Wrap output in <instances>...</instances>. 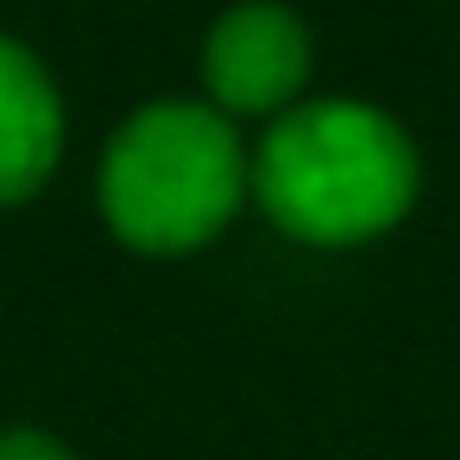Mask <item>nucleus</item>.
<instances>
[{
  "mask_svg": "<svg viewBox=\"0 0 460 460\" xmlns=\"http://www.w3.org/2000/svg\"><path fill=\"white\" fill-rule=\"evenodd\" d=\"M252 190L296 240H372L416 202V146L366 102H296L271 120L252 158Z\"/></svg>",
  "mask_w": 460,
  "mask_h": 460,
  "instance_id": "1",
  "label": "nucleus"
},
{
  "mask_svg": "<svg viewBox=\"0 0 460 460\" xmlns=\"http://www.w3.org/2000/svg\"><path fill=\"white\" fill-rule=\"evenodd\" d=\"M246 190L252 158L234 120L208 102L139 108L102 158V215L139 252H190L215 240Z\"/></svg>",
  "mask_w": 460,
  "mask_h": 460,
  "instance_id": "2",
  "label": "nucleus"
},
{
  "mask_svg": "<svg viewBox=\"0 0 460 460\" xmlns=\"http://www.w3.org/2000/svg\"><path fill=\"white\" fill-rule=\"evenodd\" d=\"M202 83L221 114H290L309 83V32L296 13L252 0L202 45Z\"/></svg>",
  "mask_w": 460,
  "mask_h": 460,
  "instance_id": "3",
  "label": "nucleus"
},
{
  "mask_svg": "<svg viewBox=\"0 0 460 460\" xmlns=\"http://www.w3.org/2000/svg\"><path fill=\"white\" fill-rule=\"evenodd\" d=\"M64 146V102L58 83L45 76V64L0 32V208L26 202Z\"/></svg>",
  "mask_w": 460,
  "mask_h": 460,
  "instance_id": "4",
  "label": "nucleus"
},
{
  "mask_svg": "<svg viewBox=\"0 0 460 460\" xmlns=\"http://www.w3.org/2000/svg\"><path fill=\"white\" fill-rule=\"evenodd\" d=\"M0 460H76V454H70V447H58L51 435L13 429V435H0Z\"/></svg>",
  "mask_w": 460,
  "mask_h": 460,
  "instance_id": "5",
  "label": "nucleus"
}]
</instances>
